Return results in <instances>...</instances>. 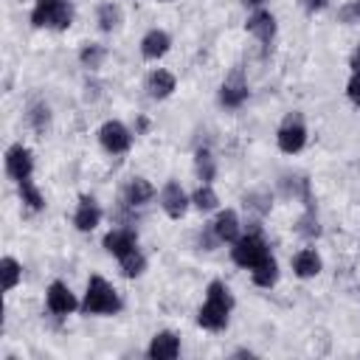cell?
Listing matches in <instances>:
<instances>
[{
  "label": "cell",
  "instance_id": "obj_23",
  "mask_svg": "<svg viewBox=\"0 0 360 360\" xmlns=\"http://www.w3.org/2000/svg\"><path fill=\"white\" fill-rule=\"evenodd\" d=\"M17 188H20V197H22V202H25L31 211H39V208L45 205V200H42V194L34 188L31 177H28V180H20V183H17Z\"/></svg>",
  "mask_w": 360,
  "mask_h": 360
},
{
  "label": "cell",
  "instance_id": "obj_17",
  "mask_svg": "<svg viewBox=\"0 0 360 360\" xmlns=\"http://www.w3.org/2000/svg\"><path fill=\"white\" fill-rule=\"evenodd\" d=\"M146 90H149L152 98H166V96H172V90H174V76H172L169 70H155V73H149V79H146Z\"/></svg>",
  "mask_w": 360,
  "mask_h": 360
},
{
  "label": "cell",
  "instance_id": "obj_12",
  "mask_svg": "<svg viewBox=\"0 0 360 360\" xmlns=\"http://www.w3.org/2000/svg\"><path fill=\"white\" fill-rule=\"evenodd\" d=\"M245 25H248V31H250L256 39H262L264 45H270V39L276 37V20H273L270 11H253Z\"/></svg>",
  "mask_w": 360,
  "mask_h": 360
},
{
  "label": "cell",
  "instance_id": "obj_33",
  "mask_svg": "<svg viewBox=\"0 0 360 360\" xmlns=\"http://www.w3.org/2000/svg\"><path fill=\"white\" fill-rule=\"evenodd\" d=\"M245 3H248V6H262L264 0H245Z\"/></svg>",
  "mask_w": 360,
  "mask_h": 360
},
{
  "label": "cell",
  "instance_id": "obj_25",
  "mask_svg": "<svg viewBox=\"0 0 360 360\" xmlns=\"http://www.w3.org/2000/svg\"><path fill=\"white\" fill-rule=\"evenodd\" d=\"M194 166H197V174H200L202 183L214 180V158H211L208 149H197V155H194Z\"/></svg>",
  "mask_w": 360,
  "mask_h": 360
},
{
  "label": "cell",
  "instance_id": "obj_30",
  "mask_svg": "<svg viewBox=\"0 0 360 360\" xmlns=\"http://www.w3.org/2000/svg\"><path fill=\"white\" fill-rule=\"evenodd\" d=\"M346 93H349V98H352L354 104H360V73H354V76L349 79V87H346Z\"/></svg>",
  "mask_w": 360,
  "mask_h": 360
},
{
  "label": "cell",
  "instance_id": "obj_24",
  "mask_svg": "<svg viewBox=\"0 0 360 360\" xmlns=\"http://www.w3.org/2000/svg\"><path fill=\"white\" fill-rule=\"evenodd\" d=\"M118 22H121V8L112 6V3H104L98 8V28L101 31H112V28H118Z\"/></svg>",
  "mask_w": 360,
  "mask_h": 360
},
{
  "label": "cell",
  "instance_id": "obj_1",
  "mask_svg": "<svg viewBox=\"0 0 360 360\" xmlns=\"http://www.w3.org/2000/svg\"><path fill=\"white\" fill-rule=\"evenodd\" d=\"M231 304H233V301H231L228 287H225L222 281H211V284H208V298H205V304H202L200 312H197V323H200L202 329H211V332L225 329Z\"/></svg>",
  "mask_w": 360,
  "mask_h": 360
},
{
  "label": "cell",
  "instance_id": "obj_29",
  "mask_svg": "<svg viewBox=\"0 0 360 360\" xmlns=\"http://www.w3.org/2000/svg\"><path fill=\"white\" fill-rule=\"evenodd\" d=\"M338 17H340L343 22H354V20L360 17V0H354V3H349V6H343Z\"/></svg>",
  "mask_w": 360,
  "mask_h": 360
},
{
  "label": "cell",
  "instance_id": "obj_27",
  "mask_svg": "<svg viewBox=\"0 0 360 360\" xmlns=\"http://www.w3.org/2000/svg\"><path fill=\"white\" fill-rule=\"evenodd\" d=\"M104 56H107V51H104L101 45H84V48H82V53H79V59H82V65H84V68H90V70H96V68H101V62H104Z\"/></svg>",
  "mask_w": 360,
  "mask_h": 360
},
{
  "label": "cell",
  "instance_id": "obj_7",
  "mask_svg": "<svg viewBox=\"0 0 360 360\" xmlns=\"http://www.w3.org/2000/svg\"><path fill=\"white\" fill-rule=\"evenodd\" d=\"M31 169H34L31 152H28L22 143H14V146L6 152V172H8V177H14L17 183H20V180H28V177H31Z\"/></svg>",
  "mask_w": 360,
  "mask_h": 360
},
{
  "label": "cell",
  "instance_id": "obj_31",
  "mask_svg": "<svg viewBox=\"0 0 360 360\" xmlns=\"http://www.w3.org/2000/svg\"><path fill=\"white\" fill-rule=\"evenodd\" d=\"M326 6V0H304V8L307 11H321Z\"/></svg>",
  "mask_w": 360,
  "mask_h": 360
},
{
  "label": "cell",
  "instance_id": "obj_3",
  "mask_svg": "<svg viewBox=\"0 0 360 360\" xmlns=\"http://www.w3.org/2000/svg\"><path fill=\"white\" fill-rule=\"evenodd\" d=\"M73 20V11L65 0H37L34 11H31V22L37 28H56L65 31Z\"/></svg>",
  "mask_w": 360,
  "mask_h": 360
},
{
  "label": "cell",
  "instance_id": "obj_32",
  "mask_svg": "<svg viewBox=\"0 0 360 360\" xmlns=\"http://www.w3.org/2000/svg\"><path fill=\"white\" fill-rule=\"evenodd\" d=\"M352 68H354V73H360V48H357L354 56H352Z\"/></svg>",
  "mask_w": 360,
  "mask_h": 360
},
{
  "label": "cell",
  "instance_id": "obj_9",
  "mask_svg": "<svg viewBox=\"0 0 360 360\" xmlns=\"http://www.w3.org/2000/svg\"><path fill=\"white\" fill-rule=\"evenodd\" d=\"M160 205L172 219H180L186 214V208H188V197L177 183H166L163 191H160Z\"/></svg>",
  "mask_w": 360,
  "mask_h": 360
},
{
  "label": "cell",
  "instance_id": "obj_26",
  "mask_svg": "<svg viewBox=\"0 0 360 360\" xmlns=\"http://www.w3.org/2000/svg\"><path fill=\"white\" fill-rule=\"evenodd\" d=\"M191 202H194L197 211H214V208H217V194H214V188L205 183V186H200V188L194 191Z\"/></svg>",
  "mask_w": 360,
  "mask_h": 360
},
{
  "label": "cell",
  "instance_id": "obj_28",
  "mask_svg": "<svg viewBox=\"0 0 360 360\" xmlns=\"http://www.w3.org/2000/svg\"><path fill=\"white\" fill-rule=\"evenodd\" d=\"M28 121L34 124L37 132H42L48 127V104H34L31 112H28Z\"/></svg>",
  "mask_w": 360,
  "mask_h": 360
},
{
  "label": "cell",
  "instance_id": "obj_18",
  "mask_svg": "<svg viewBox=\"0 0 360 360\" xmlns=\"http://www.w3.org/2000/svg\"><path fill=\"white\" fill-rule=\"evenodd\" d=\"M245 98H248V84H245L239 76H233L231 82H225L222 90H219V101H222L225 107H239Z\"/></svg>",
  "mask_w": 360,
  "mask_h": 360
},
{
  "label": "cell",
  "instance_id": "obj_15",
  "mask_svg": "<svg viewBox=\"0 0 360 360\" xmlns=\"http://www.w3.org/2000/svg\"><path fill=\"white\" fill-rule=\"evenodd\" d=\"M169 45H172L169 34L160 31V28H152V31L141 39V53H143L146 59H160V56L169 51Z\"/></svg>",
  "mask_w": 360,
  "mask_h": 360
},
{
  "label": "cell",
  "instance_id": "obj_2",
  "mask_svg": "<svg viewBox=\"0 0 360 360\" xmlns=\"http://www.w3.org/2000/svg\"><path fill=\"white\" fill-rule=\"evenodd\" d=\"M118 309H121L118 292L101 276H90L87 292H84V301H82V312H87V315H115Z\"/></svg>",
  "mask_w": 360,
  "mask_h": 360
},
{
  "label": "cell",
  "instance_id": "obj_6",
  "mask_svg": "<svg viewBox=\"0 0 360 360\" xmlns=\"http://www.w3.org/2000/svg\"><path fill=\"white\" fill-rule=\"evenodd\" d=\"M98 141H101V146H104L107 152L121 155V152L129 149L132 135H129V129H127L121 121H107V124L98 129Z\"/></svg>",
  "mask_w": 360,
  "mask_h": 360
},
{
  "label": "cell",
  "instance_id": "obj_21",
  "mask_svg": "<svg viewBox=\"0 0 360 360\" xmlns=\"http://www.w3.org/2000/svg\"><path fill=\"white\" fill-rule=\"evenodd\" d=\"M276 278H278V264H276L273 256H270L267 262H262V264L253 270V281H256L259 287H273Z\"/></svg>",
  "mask_w": 360,
  "mask_h": 360
},
{
  "label": "cell",
  "instance_id": "obj_16",
  "mask_svg": "<svg viewBox=\"0 0 360 360\" xmlns=\"http://www.w3.org/2000/svg\"><path fill=\"white\" fill-rule=\"evenodd\" d=\"M292 270L298 278H312L321 273V259L315 250H298L295 259H292Z\"/></svg>",
  "mask_w": 360,
  "mask_h": 360
},
{
  "label": "cell",
  "instance_id": "obj_19",
  "mask_svg": "<svg viewBox=\"0 0 360 360\" xmlns=\"http://www.w3.org/2000/svg\"><path fill=\"white\" fill-rule=\"evenodd\" d=\"M124 197H127L129 205H143V202H149V197H152V186H149V180L135 177V180L127 186Z\"/></svg>",
  "mask_w": 360,
  "mask_h": 360
},
{
  "label": "cell",
  "instance_id": "obj_8",
  "mask_svg": "<svg viewBox=\"0 0 360 360\" xmlns=\"http://www.w3.org/2000/svg\"><path fill=\"white\" fill-rule=\"evenodd\" d=\"M45 301H48V309H51L53 315H68V312L76 309V298H73L70 287L62 284V281H53V284L48 287Z\"/></svg>",
  "mask_w": 360,
  "mask_h": 360
},
{
  "label": "cell",
  "instance_id": "obj_5",
  "mask_svg": "<svg viewBox=\"0 0 360 360\" xmlns=\"http://www.w3.org/2000/svg\"><path fill=\"white\" fill-rule=\"evenodd\" d=\"M304 143H307V129L298 115H290L278 129V149L287 155H295L304 149Z\"/></svg>",
  "mask_w": 360,
  "mask_h": 360
},
{
  "label": "cell",
  "instance_id": "obj_10",
  "mask_svg": "<svg viewBox=\"0 0 360 360\" xmlns=\"http://www.w3.org/2000/svg\"><path fill=\"white\" fill-rule=\"evenodd\" d=\"M104 248L112 253V256H124V253H129V250H135L138 248V236H135V231H129V228H115V231H110L107 236H104Z\"/></svg>",
  "mask_w": 360,
  "mask_h": 360
},
{
  "label": "cell",
  "instance_id": "obj_4",
  "mask_svg": "<svg viewBox=\"0 0 360 360\" xmlns=\"http://www.w3.org/2000/svg\"><path fill=\"white\" fill-rule=\"evenodd\" d=\"M233 262L239 267H248V270H256L262 262L270 259V248L264 245V239L259 233H248V236H239L233 242V250H231Z\"/></svg>",
  "mask_w": 360,
  "mask_h": 360
},
{
  "label": "cell",
  "instance_id": "obj_34",
  "mask_svg": "<svg viewBox=\"0 0 360 360\" xmlns=\"http://www.w3.org/2000/svg\"><path fill=\"white\" fill-rule=\"evenodd\" d=\"M163 3H166V0H163Z\"/></svg>",
  "mask_w": 360,
  "mask_h": 360
},
{
  "label": "cell",
  "instance_id": "obj_14",
  "mask_svg": "<svg viewBox=\"0 0 360 360\" xmlns=\"http://www.w3.org/2000/svg\"><path fill=\"white\" fill-rule=\"evenodd\" d=\"M211 231H214V236L219 242H236L239 239V217L233 211H219L214 225H211Z\"/></svg>",
  "mask_w": 360,
  "mask_h": 360
},
{
  "label": "cell",
  "instance_id": "obj_20",
  "mask_svg": "<svg viewBox=\"0 0 360 360\" xmlns=\"http://www.w3.org/2000/svg\"><path fill=\"white\" fill-rule=\"evenodd\" d=\"M121 270H124V276L127 278H135V276H141L143 273V267H146V259H143V253L135 248V250H129V253H124L121 259Z\"/></svg>",
  "mask_w": 360,
  "mask_h": 360
},
{
  "label": "cell",
  "instance_id": "obj_13",
  "mask_svg": "<svg viewBox=\"0 0 360 360\" xmlns=\"http://www.w3.org/2000/svg\"><path fill=\"white\" fill-rule=\"evenodd\" d=\"M98 219H101L98 202H96L93 197H82V200H79V208H76V217H73L76 228H79V231H93V228L98 225Z\"/></svg>",
  "mask_w": 360,
  "mask_h": 360
},
{
  "label": "cell",
  "instance_id": "obj_11",
  "mask_svg": "<svg viewBox=\"0 0 360 360\" xmlns=\"http://www.w3.org/2000/svg\"><path fill=\"white\" fill-rule=\"evenodd\" d=\"M180 354V340L174 332H158L149 343V357L152 360H172Z\"/></svg>",
  "mask_w": 360,
  "mask_h": 360
},
{
  "label": "cell",
  "instance_id": "obj_22",
  "mask_svg": "<svg viewBox=\"0 0 360 360\" xmlns=\"http://www.w3.org/2000/svg\"><path fill=\"white\" fill-rule=\"evenodd\" d=\"M0 270H3V290H6V292H8V290H14V287L20 284V276H22L20 262H17V259H11V256H6V259L0 262Z\"/></svg>",
  "mask_w": 360,
  "mask_h": 360
}]
</instances>
